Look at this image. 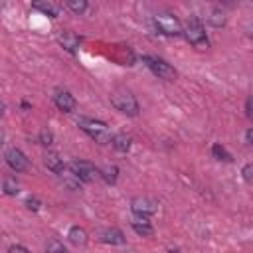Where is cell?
I'll return each mask as SVG.
<instances>
[{"instance_id":"2e32d148","label":"cell","mask_w":253,"mask_h":253,"mask_svg":"<svg viewBox=\"0 0 253 253\" xmlns=\"http://www.w3.org/2000/svg\"><path fill=\"white\" fill-rule=\"evenodd\" d=\"M69 241L71 243H75V245H85L87 243V231L83 229V227H79V225H73L71 229H69Z\"/></svg>"},{"instance_id":"6da1fadb","label":"cell","mask_w":253,"mask_h":253,"mask_svg":"<svg viewBox=\"0 0 253 253\" xmlns=\"http://www.w3.org/2000/svg\"><path fill=\"white\" fill-rule=\"evenodd\" d=\"M77 125H79V128L83 130V132H87L93 140H97L99 144H107V142H111V130H109V126L103 123V121H95V119H79L77 121Z\"/></svg>"},{"instance_id":"7402d4cb","label":"cell","mask_w":253,"mask_h":253,"mask_svg":"<svg viewBox=\"0 0 253 253\" xmlns=\"http://www.w3.org/2000/svg\"><path fill=\"white\" fill-rule=\"evenodd\" d=\"M67 8L73 10L75 14H81L87 10V2L85 0H67Z\"/></svg>"},{"instance_id":"9c48e42d","label":"cell","mask_w":253,"mask_h":253,"mask_svg":"<svg viewBox=\"0 0 253 253\" xmlns=\"http://www.w3.org/2000/svg\"><path fill=\"white\" fill-rule=\"evenodd\" d=\"M53 103H55V107L59 109V111H63V113H71L73 109H75V99H73V95L69 93V91H55V95H53Z\"/></svg>"},{"instance_id":"83f0119b","label":"cell","mask_w":253,"mask_h":253,"mask_svg":"<svg viewBox=\"0 0 253 253\" xmlns=\"http://www.w3.org/2000/svg\"><path fill=\"white\" fill-rule=\"evenodd\" d=\"M245 136H247V142H249V144H253V128H249Z\"/></svg>"},{"instance_id":"277c9868","label":"cell","mask_w":253,"mask_h":253,"mask_svg":"<svg viewBox=\"0 0 253 253\" xmlns=\"http://www.w3.org/2000/svg\"><path fill=\"white\" fill-rule=\"evenodd\" d=\"M184 36L186 40L192 43V45H208V38H206V32H204V26L198 18H190L188 24H186V30H184Z\"/></svg>"},{"instance_id":"3957f363","label":"cell","mask_w":253,"mask_h":253,"mask_svg":"<svg viewBox=\"0 0 253 253\" xmlns=\"http://www.w3.org/2000/svg\"><path fill=\"white\" fill-rule=\"evenodd\" d=\"M154 24L158 28V32H162L164 36H180L182 34V26L178 22V18L174 14H156L154 16Z\"/></svg>"},{"instance_id":"484cf974","label":"cell","mask_w":253,"mask_h":253,"mask_svg":"<svg viewBox=\"0 0 253 253\" xmlns=\"http://www.w3.org/2000/svg\"><path fill=\"white\" fill-rule=\"evenodd\" d=\"M8 253H30L26 247H22V245H12L10 249H8Z\"/></svg>"},{"instance_id":"4316f807","label":"cell","mask_w":253,"mask_h":253,"mask_svg":"<svg viewBox=\"0 0 253 253\" xmlns=\"http://www.w3.org/2000/svg\"><path fill=\"white\" fill-rule=\"evenodd\" d=\"M247 111H249V117L253 119V95L247 99Z\"/></svg>"},{"instance_id":"7a4b0ae2","label":"cell","mask_w":253,"mask_h":253,"mask_svg":"<svg viewBox=\"0 0 253 253\" xmlns=\"http://www.w3.org/2000/svg\"><path fill=\"white\" fill-rule=\"evenodd\" d=\"M111 103H113V107H115L117 111L128 115V117L138 115V103H136L134 95H132L130 91H126V89L115 91V93L111 95Z\"/></svg>"},{"instance_id":"5b68a950","label":"cell","mask_w":253,"mask_h":253,"mask_svg":"<svg viewBox=\"0 0 253 253\" xmlns=\"http://www.w3.org/2000/svg\"><path fill=\"white\" fill-rule=\"evenodd\" d=\"M142 63H144L154 75H158L160 79H174V77H176L174 67L168 65L164 59H158V57H152V55H144V57H142Z\"/></svg>"},{"instance_id":"e0dca14e","label":"cell","mask_w":253,"mask_h":253,"mask_svg":"<svg viewBox=\"0 0 253 253\" xmlns=\"http://www.w3.org/2000/svg\"><path fill=\"white\" fill-rule=\"evenodd\" d=\"M117 174H119V168L117 166H105L99 170V176L107 182V184H115L117 182Z\"/></svg>"},{"instance_id":"4fadbf2b","label":"cell","mask_w":253,"mask_h":253,"mask_svg":"<svg viewBox=\"0 0 253 253\" xmlns=\"http://www.w3.org/2000/svg\"><path fill=\"white\" fill-rule=\"evenodd\" d=\"M59 43H61L67 51L75 53L77 47H79V38H77V34H73V32H63V34H59Z\"/></svg>"},{"instance_id":"ba28073f","label":"cell","mask_w":253,"mask_h":253,"mask_svg":"<svg viewBox=\"0 0 253 253\" xmlns=\"http://www.w3.org/2000/svg\"><path fill=\"white\" fill-rule=\"evenodd\" d=\"M130 208H132V211H134L136 215H146V217H148L150 213L156 211V202L150 200V198H142V196H138V198H132Z\"/></svg>"},{"instance_id":"8fae6325","label":"cell","mask_w":253,"mask_h":253,"mask_svg":"<svg viewBox=\"0 0 253 253\" xmlns=\"http://www.w3.org/2000/svg\"><path fill=\"white\" fill-rule=\"evenodd\" d=\"M130 225H132V229H134L138 235H144V237H146V235H152V231H154L146 215H136V217H132Z\"/></svg>"},{"instance_id":"8992f818","label":"cell","mask_w":253,"mask_h":253,"mask_svg":"<svg viewBox=\"0 0 253 253\" xmlns=\"http://www.w3.org/2000/svg\"><path fill=\"white\" fill-rule=\"evenodd\" d=\"M69 170L77 180H83V182H93L99 176V170L87 160H71Z\"/></svg>"},{"instance_id":"52a82bcc","label":"cell","mask_w":253,"mask_h":253,"mask_svg":"<svg viewBox=\"0 0 253 253\" xmlns=\"http://www.w3.org/2000/svg\"><path fill=\"white\" fill-rule=\"evenodd\" d=\"M4 156H6L8 166H10L14 172H26V170H28V166H30V162H28L26 154H24L20 148H8Z\"/></svg>"},{"instance_id":"cb8c5ba5","label":"cell","mask_w":253,"mask_h":253,"mask_svg":"<svg viewBox=\"0 0 253 253\" xmlns=\"http://www.w3.org/2000/svg\"><path fill=\"white\" fill-rule=\"evenodd\" d=\"M241 174H243V178H245L247 182H253V164H247V166H243Z\"/></svg>"},{"instance_id":"9a60e30c","label":"cell","mask_w":253,"mask_h":253,"mask_svg":"<svg viewBox=\"0 0 253 253\" xmlns=\"http://www.w3.org/2000/svg\"><path fill=\"white\" fill-rule=\"evenodd\" d=\"M111 144H113L119 152H126V150L130 148V136H126L125 132H117V134H113Z\"/></svg>"},{"instance_id":"5bb4252c","label":"cell","mask_w":253,"mask_h":253,"mask_svg":"<svg viewBox=\"0 0 253 253\" xmlns=\"http://www.w3.org/2000/svg\"><path fill=\"white\" fill-rule=\"evenodd\" d=\"M32 8H34V10L43 12V14H45V16H49V18H55V16L59 14V8H57L55 4H51V2H45V0H38V2H34V4H32Z\"/></svg>"},{"instance_id":"603a6c76","label":"cell","mask_w":253,"mask_h":253,"mask_svg":"<svg viewBox=\"0 0 253 253\" xmlns=\"http://www.w3.org/2000/svg\"><path fill=\"white\" fill-rule=\"evenodd\" d=\"M40 142H42L43 146H49V144L53 142V134H51V130H47V128L40 130Z\"/></svg>"},{"instance_id":"d6986e66","label":"cell","mask_w":253,"mask_h":253,"mask_svg":"<svg viewBox=\"0 0 253 253\" xmlns=\"http://www.w3.org/2000/svg\"><path fill=\"white\" fill-rule=\"evenodd\" d=\"M4 194L6 196H16L18 194V182H16V178H12V176H6L4 178Z\"/></svg>"},{"instance_id":"ffe728a7","label":"cell","mask_w":253,"mask_h":253,"mask_svg":"<svg viewBox=\"0 0 253 253\" xmlns=\"http://www.w3.org/2000/svg\"><path fill=\"white\" fill-rule=\"evenodd\" d=\"M211 152H213V156H215L217 160H223V162H229V160H231L229 152H227L221 144H213V146H211Z\"/></svg>"},{"instance_id":"f1b7e54d","label":"cell","mask_w":253,"mask_h":253,"mask_svg":"<svg viewBox=\"0 0 253 253\" xmlns=\"http://www.w3.org/2000/svg\"><path fill=\"white\" fill-rule=\"evenodd\" d=\"M168 253H180V251H178V249H170Z\"/></svg>"},{"instance_id":"7c38bea8","label":"cell","mask_w":253,"mask_h":253,"mask_svg":"<svg viewBox=\"0 0 253 253\" xmlns=\"http://www.w3.org/2000/svg\"><path fill=\"white\" fill-rule=\"evenodd\" d=\"M43 164L47 166V170H51L53 174H61L63 172V160L59 158V154H55V152H47L45 156H43Z\"/></svg>"},{"instance_id":"d4e9b609","label":"cell","mask_w":253,"mask_h":253,"mask_svg":"<svg viewBox=\"0 0 253 253\" xmlns=\"http://www.w3.org/2000/svg\"><path fill=\"white\" fill-rule=\"evenodd\" d=\"M28 210H32V211H38L40 210V200L38 198H28Z\"/></svg>"},{"instance_id":"ac0fdd59","label":"cell","mask_w":253,"mask_h":253,"mask_svg":"<svg viewBox=\"0 0 253 253\" xmlns=\"http://www.w3.org/2000/svg\"><path fill=\"white\" fill-rule=\"evenodd\" d=\"M208 22H210L211 26H215V28H221V26H225L227 18H225V14H223L221 10H211V14L208 16Z\"/></svg>"},{"instance_id":"44dd1931","label":"cell","mask_w":253,"mask_h":253,"mask_svg":"<svg viewBox=\"0 0 253 253\" xmlns=\"http://www.w3.org/2000/svg\"><path fill=\"white\" fill-rule=\"evenodd\" d=\"M45 251L47 253H67V249L63 247V243H59L57 239H49L47 245H45Z\"/></svg>"},{"instance_id":"30bf717a","label":"cell","mask_w":253,"mask_h":253,"mask_svg":"<svg viewBox=\"0 0 253 253\" xmlns=\"http://www.w3.org/2000/svg\"><path fill=\"white\" fill-rule=\"evenodd\" d=\"M101 241L111 243V245H123L125 243V235L117 227H107V229L101 231Z\"/></svg>"}]
</instances>
